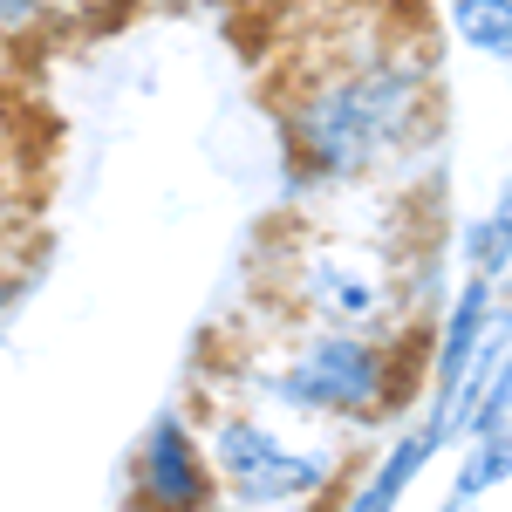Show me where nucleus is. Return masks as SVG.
I'll use <instances>...</instances> for the list:
<instances>
[{"instance_id": "3", "label": "nucleus", "mask_w": 512, "mask_h": 512, "mask_svg": "<svg viewBox=\"0 0 512 512\" xmlns=\"http://www.w3.org/2000/svg\"><path fill=\"white\" fill-rule=\"evenodd\" d=\"M383 383H390V362L369 335H349V328H321L301 342L294 369H280L267 390L287 396L294 410H328V417H369L383 403Z\"/></svg>"}, {"instance_id": "10", "label": "nucleus", "mask_w": 512, "mask_h": 512, "mask_svg": "<svg viewBox=\"0 0 512 512\" xmlns=\"http://www.w3.org/2000/svg\"><path fill=\"white\" fill-rule=\"evenodd\" d=\"M506 260H512V198H506V205H499V212H492V219H485V226L472 233V267H478V280L499 274Z\"/></svg>"}, {"instance_id": "4", "label": "nucleus", "mask_w": 512, "mask_h": 512, "mask_svg": "<svg viewBox=\"0 0 512 512\" xmlns=\"http://www.w3.org/2000/svg\"><path fill=\"white\" fill-rule=\"evenodd\" d=\"M287 287H294V301H301L315 321L349 328V335H369V328L390 321V308H396V274L369 253V246H342V239L301 246Z\"/></svg>"}, {"instance_id": "8", "label": "nucleus", "mask_w": 512, "mask_h": 512, "mask_svg": "<svg viewBox=\"0 0 512 512\" xmlns=\"http://www.w3.org/2000/svg\"><path fill=\"white\" fill-rule=\"evenodd\" d=\"M458 35L472 41L478 55L512 62V0H458Z\"/></svg>"}, {"instance_id": "12", "label": "nucleus", "mask_w": 512, "mask_h": 512, "mask_svg": "<svg viewBox=\"0 0 512 512\" xmlns=\"http://www.w3.org/2000/svg\"><path fill=\"white\" fill-rule=\"evenodd\" d=\"M14 301H21V260H14V253H0V321L14 315Z\"/></svg>"}, {"instance_id": "2", "label": "nucleus", "mask_w": 512, "mask_h": 512, "mask_svg": "<svg viewBox=\"0 0 512 512\" xmlns=\"http://www.w3.org/2000/svg\"><path fill=\"white\" fill-rule=\"evenodd\" d=\"M205 458H212V478H219V499H233L239 512L301 506V499L328 492V478H335L328 451H301L260 417H212L205 424Z\"/></svg>"}, {"instance_id": "6", "label": "nucleus", "mask_w": 512, "mask_h": 512, "mask_svg": "<svg viewBox=\"0 0 512 512\" xmlns=\"http://www.w3.org/2000/svg\"><path fill=\"white\" fill-rule=\"evenodd\" d=\"M478 342H485V280L465 287V301L451 308V328H444V355H437V424H431L437 437L451 431V417H458V390L472 376Z\"/></svg>"}, {"instance_id": "5", "label": "nucleus", "mask_w": 512, "mask_h": 512, "mask_svg": "<svg viewBox=\"0 0 512 512\" xmlns=\"http://www.w3.org/2000/svg\"><path fill=\"white\" fill-rule=\"evenodd\" d=\"M130 499L137 512H212L219 506V478L205 458V437L192 431L185 410H158L151 431L130 458Z\"/></svg>"}, {"instance_id": "14", "label": "nucleus", "mask_w": 512, "mask_h": 512, "mask_svg": "<svg viewBox=\"0 0 512 512\" xmlns=\"http://www.w3.org/2000/svg\"><path fill=\"white\" fill-rule=\"evenodd\" d=\"M444 512H472V499H458V492H451V506H444Z\"/></svg>"}, {"instance_id": "13", "label": "nucleus", "mask_w": 512, "mask_h": 512, "mask_svg": "<svg viewBox=\"0 0 512 512\" xmlns=\"http://www.w3.org/2000/svg\"><path fill=\"white\" fill-rule=\"evenodd\" d=\"M0 151H14V117H7V96H0Z\"/></svg>"}, {"instance_id": "9", "label": "nucleus", "mask_w": 512, "mask_h": 512, "mask_svg": "<svg viewBox=\"0 0 512 512\" xmlns=\"http://www.w3.org/2000/svg\"><path fill=\"white\" fill-rule=\"evenodd\" d=\"M76 0H0V55L7 48H28L35 35H48L55 14H69Z\"/></svg>"}, {"instance_id": "11", "label": "nucleus", "mask_w": 512, "mask_h": 512, "mask_svg": "<svg viewBox=\"0 0 512 512\" xmlns=\"http://www.w3.org/2000/svg\"><path fill=\"white\" fill-rule=\"evenodd\" d=\"M21 233V185H14V151H0V253H14L7 239Z\"/></svg>"}, {"instance_id": "7", "label": "nucleus", "mask_w": 512, "mask_h": 512, "mask_svg": "<svg viewBox=\"0 0 512 512\" xmlns=\"http://www.w3.org/2000/svg\"><path fill=\"white\" fill-rule=\"evenodd\" d=\"M437 451V431H424V437H403L390 458H383V472L369 478L362 492H355V512H396V499L410 492V478L424 472V458Z\"/></svg>"}, {"instance_id": "1", "label": "nucleus", "mask_w": 512, "mask_h": 512, "mask_svg": "<svg viewBox=\"0 0 512 512\" xmlns=\"http://www.w3.org/2000/svg\"><path fill=\"white\" fill-rule=\"evenodd\" d=\"M431 110V62L424 48L376 41L369 55H342L287 103L294 158L315 178H362L396 158Z\"/></svg>"}]
</instances>
